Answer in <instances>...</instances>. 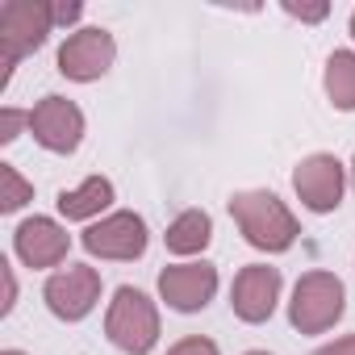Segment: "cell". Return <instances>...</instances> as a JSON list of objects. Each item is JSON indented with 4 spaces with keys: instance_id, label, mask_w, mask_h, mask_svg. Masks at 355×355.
I'll return each mask as SVG.
<instances>
[{
    "instance_id": "e0dca14e",
    "label": "cell",
    "mask_w": 355,
    "mask_h": 355,
    "mask_svg": "<svg viewBox=\"0 0 355 355\" xmlns=\"http://www.w3.org/2000/svg\"><path fill=\"white\" fill-rule=\"evenodd\" d=\"M21 125H30V113H21V109H0V142H17V134H21Z\"/></svg>"
},
{
    "instance_id": "603a6c76",
    "label": "cell",
    "mask_w": 355,
    "mask_h": 355,
    "mask_svg": "<svg viewBox=\"0 0 355 355\" xmlns=\"http://www.w3.org/2000/svg\"><path fill=\"white\" fill-rule=\"evenodd\" d=\"M351 38H355V9H351Z\"/></svg>"
},
{
    "instance_id": "30bf717a",
    "label": "cell",
    "mask_w": 355,
    "mask_h": 355,
    "mask_svg": "<svg viewBox=\"0 0 355 355\" xmlns=\"http://www.w3.org/2000/svg\"><path fill=\"white\" fill-rule=\"evenodd\" d=\"M218 293V268L214 263H171L159 272V297L175 313H197L214 301Z\"/></svg>"
},
{
    "instance_id": "7a4b0ae2",
    "label": "cell",
    "mask_w": 355,
    "mask_h": 355,
    "mask_svg": "<svg viewBox=\"0 0 355 355\" xmlns=\"http://www.w3.org/2000/svg\"><path fill=\"white\" fill-rule=\"evenodd\" d=\"M55 30V9L46 0H9L0 9V88L9 84L13 67L46 42Z\"/></svg>"
},
{
    "instance_id": "277c9868",
    "label": "cell",
    "mask_w": 355,
    "mask_h": 355,
    "mask_svg": "<svg viewBox=\"0 0 355 355\" xmlns=\"http://www.w3.org/2000/svg\"><path fill=\"white\" fill-rule=\"evenodd\" d=\"M347 313V288L334 272H305L293 284L288 301V322L301 334H326L338 318Z\"/></svg>"
},
{
    "instance_id": "52a82bcc",
    "label": "cell",
    "mask_w": 355,
    "mask_h": 355,
    "mask_svg": "<svg viewBox=\"0 0 355 355\" xmlns=\"http://www.w3.org/2000/svg\"><path fill=\"white\" fill-rule=\"evenodd\" d=\"M293 189H297V197H301V205H305L309 214H334V209L343 205L347 167H343L334 155L318 150V155H309V159L297 163Z\"/></svg>"
},
{
    "instance_id": "5b68a950",
    "label": "cell",
    "mask_w": 355,
    "mask_h": 355,
    "mask_svg": "<svg viewBox=\"0 0 355 355\" xmlns=\"http://www.w3.org/2000/svg\"><path fill=\"white\" fill-rule=\"evenodd\" d=\"M80 243H84V251H88V255H96V259L130 263V259H142V255H146L150 234H146V222H142L138 214L121 209V214H109V218L92 222V226L84 230V239H80Z\"/></svg>"
},
{
    "instance_id": "5bb4252c",
    "label": "cell",
    "mask_w": 355,
    "mask_h": 355,
    "mask_svg": "<svg viewBox=\"0 0 355 355\" xmlns=\"http://www.w3.org/2000/svg\"><path fill=\"white\" fill-rule=\"evenodd\" d=\"M209 239H214V218L205 209H184L163 234L171 255H197V251L209 247Z\"/></svg>"
},
{
    "instance_id": "d4e9b609",
    "label": "cell",
    "mask_w": 355,
    "mask_h": 355,
    "mask_svg": "<svg viewBox=\"0 0 355 355\" xmlns=\"http://www.w3.org/2000/svg\"><path fill=\"white\" fill-rule=\"evenodd\" d=\"M351 180H355V155H351Z\"/></svg>"
},
{
    "instance_id": "6da1fadb",
    "label": "cell",
    "mask_w": 355,
    "mask_h": 355,
    "mask_svg": "<svg viewBox=\"0 0 355 355\" xmlns=\"http://www.w3.org/2000/svg\"><path fill=\"white\" fill-rule=\"evenodd\" d=\"M230 218L239 222L243 239L255 247V251H268V255H280L297 243L301 226L293 218V209L268 193V189H247V193H234L230 197Z\"/></svg>"
},
{
    "instance_id": "4fadbf2b",
    "label": "cell",
    "mask_w": 355,
    "mask_h": 355,
    "mask_svg": "<svg viewBox=\"0 0 355 355\" xmlns=\"http://www.w3.org/2000/svg\"><path fill=\"white\" fill-rule=\"evenodd\" d=\"M55 205H59V214L67 222H88V218H96V214H105L113 205V184L105 175H88L80 189H63Z\"/></svg>"
},
{
    "instance_id": "9a60e30c",
    "label": "cell",
    "mask_w": 355,
    "mask_h": 355,
    "mask_svg": "<svg viewBox=\"0 0 355 355\" xmlns=\"http://www.w3.org/2000/svg\"><path fill=\"white\" fill-rule=\"evenodd\" d=\"M322 84H326V96H330L334 109L355 113V51H334L326 59Z\"/></svg>"
},
{
    "instance_id": "9c48e42d",
    "label": "cell",
    "mask_w": 355,
    "mask_h": 355,
    "mask_svg": "<svg viewBox=\"0 0 355 355\" xmlns=\"http://www.w3.org/2000/svg\"><path fill=\"white\" fill-rule=\"evenodd\" d=\"M30 134L38 138V146H46L51 155H71L84 142V113L76 101L67 96H42L30 109Z\"/></svg>"
},
{
    "instance_id": "d6986e66",
    "label": "cell",
    "mask_w": 355,
    "mask_h": 355,
    "mask_svg": "<svg viewBox=\"0 0 355 355\" xmlns=\"http://www.w3.org/2000/svg\"><path fill=\"white\" fill-rule=\"evenodd\" d=\"M284 13L297 21H322L330 13V5H293V0H284Z\"/></svg>"
},
{
    "instance_id": "8fae6325",
    "label": "cell",
    "mask_w": 355,
    "mask_h": 355,
    "mask_svg": "<svg viewBox=\"0 0 355 355\" xmlns=\"http://www.w3.org/2000/svg\"><path fill=\"white\" fill-rule=\"evenodd\" d=\"M280 268H268V263H247L239 276H234V288H230V309L234 318L259 326L276 313V301H280Z\"/></svg>"
},
{
    "instance_id": "ac0fdd59",
    "label": "cell",
    "mask_w": 355,
    "mask_h": 355,
    "mask_svg": "<svg viewBox=\"0 0 355 355\" xmlns=\"http://www.w3.org/2000/svg\"><path fill=\"white\" fill-rule=\"evenodd\" d=\"M167 355H222L218 351V343L214 338H201V334H189V338H180Z\"/></svg>"
},
{
    "instance_id": "cb8c5ba5",
    "label": "cell",
    "mask_w": 355,
    "mask_h": 355,
    "mask_svg": "<svg viewBox=\"0 0 355 355\" xmlns=\"http://www.w3.org/2000/svg\"><path fill=\"white\" fill-rule=\"evenodd\" d=\"M0 355H26V351H0Z\"/></svg>"
},
{
    "instance_id": "7c38bea8",
    "label": "cell",
    "mask_w": 355,
    "mask_h": 355,
    "mask_svg": "<svg viewBox=\"0 0 355 355\" xmlns=\"http://www.w3.org/2000/svg\"><path fill=\"white\" fill-rule=\"evenodd\" d=\"M13 251L26 268H59L71 251V234L55 218H26L13 230Z\"/></svg>"
},
{
    "instance_id": "484cf974",
    "label": "cell",
    "mask_w": 355,
    "mask_h": 355,
    "mask_svg": "<svg viewBox=\"0 0 355 355\" xmlns=\"http://www.w3.org/2000/svg\"><path fill=\"white\" fill-rule=\"evenodd\" d=\"M247 355H268V351H247Z\"/></svg>"
},
{
    "instance_id": "3957f363",
    "label": "cell",
    "mask_w": 355,
    "mask_h": 355,
    "mask_svg": "<svg viewBox=\"0 0 355 355\" xmlns=\"http://www.w3.org/2000/svg\"><path fill=\"white\" fill-rule=\"evenodd\" d=\"M105 334L117 351L125 355H146L155 343H159V309L155 301L142 293V288H130L121 284L109 301V313H105Z\"/></svg>"
},
{
    "instance_id": "ffe728a7",
    "label": "cell",
    "mask_w": 355,
    "mask_h": 355,
    "mask_svg": "<svg viewBox=\"0 0 355 355\" xmlns=\"http://www.w3.org/2000/svg\"><path fill=\"white\" fill-rule=\"evenodd\" d=\"M0 272H5V301H0V313H9L17 305V276H13V268L5 259H0Z\"/></svg>"
},
{
    "instance_id": "8992f818",
    "label": "cell",
    "mask_w": 355,
    "mask_h": 355,
    "mask_svg": "<svg viewBox=\"0 0 355 355\" xmlns=\"http://www.w3.org/2000/svg\"><path fill=\"white\" fill-rule=\"evenodd\" d=\"M42 297H46V309L59 322H84L101 301V272L88 268V263H67L63 272H55L46 280Z\"/></svg>"
},
{
    "instance_id": "2e32d148",
    "label": "cell",
    "mask_w": 355,
    "mask_h": 355,
    "mask_svg": "<svg viewBox=\"0 0 355 355\" xmlns=\"http://www.w3.org/2000/svg\"><path fill=\"white\" fill-rule=\"evenodd\" d=\"M26 201H34V184L21 180V171L13 163H0V209L5 214H17Z\"/></svg>"
},
{
    "instance_id": "ba28073f",
    "label": "cell",
    "mask_w": 355,
    "mask_h": 355,
    "mask_svg": "<svg viewBox=\"0 0 355 355\" xmlns=\"http://www.w3.org/2000/svg\"><path fill=\"white\" fill-rule=\"evenodd\" d=\"M113 59H117V42H113V34L101 30V26H84V30H76V34L59 46V71H63L67 80H76V84L101 80V76L113 67Z\"/></svg>"
},
{
    "instance_id": "7402d4cb",
    "label": "cell",
    "mask_w": 355,
    "mask_h": 355,
    "mask_svg": "<svg viewBox=\"0 0 355 355\" xmlns=\"http://www.w3.org/2000/svg\"><path fill=\"white\" fill-rule=\"evenodd\" d=\"M55 9V26H71V21H80V13H84V5H67V0H59V5H51Z\"/></svg>"
},
{
    "instance_id": "44dd1931",
    "label": "cell",
    "mask_w": 355,
    "mask_h": 355,
    "mask_svg": "<svg viewBox=\"0 0 355 355\" xmlns=\"http://www.w3.org/2000/svg\"><path fill=\"white\" fill-rule=\"evenodd\" d=\"M309 355H355V334H343V338H334V343H326Z\"/></svg>"
}]
</instances>
